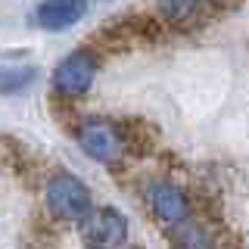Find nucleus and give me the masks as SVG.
Here are the masks:
<instances>
[{
    "label": "nucleus",
    "instance_id": "nucleus-5",
    "mask_svg": "<svg viewBox=\"0 0 249 249\" xmlns=\"http://www.w3.org/2000/svg\"><path fill=\"white\" fill-rule=\"evenodd\" d=\"M146 206H150L153 218L162 228H175L190 218V199L178 184L171 181H153L146 187Z\"/></svg>",
    "mask_w": 249,
    "mask_h": 249
},
{
    "label": "nucleus",
    "instance_id": "nucleus-8",
    "mask_svg": "<svg viewBox=\"0 0 249 249\" xmlns=\"http://www.w3.org/2000/svg\"><path fill=\"white\" fill-rule=\"evenodd\" d=\"M168 233H171V246L175 249H218L215 233L209 231L206 224L193 221V218H187V221L168 228Z\"/></svg>",
    "mask_w": 249,
    "mask_h": 249
},
{
    "label": "nucleus",
    "instance_id": "nucleus-6",
    "mask_svg": "<svg viewBox=\"0 0 249 249\" xmlns=\"http://www.w3.org/2000/svg\"><path fill=\"white\" fill-rule=\"evenodd\" d=\"M84 13H88V0H41L35 10V22L44 31H62L81 22Z\"/></svg>",
    "mask_w": 249,
    "mask_h": 249
},
{
    "label": "nucleus",
    "instance_id": "nucleus-1",
    "mask_svg": "<svg viewBox=\"0 0 249 249\" xmlns=\"http://www.w3.org/2000/svg\"><path fill=\"white\" fill-rule=\"evenodd\" d=\"M47 209L59 221H81L93 209V196L78 175L59 171L47 181Z\"/></svg>",
    "mask_w": 249,
    "mask_h": 249
},
{
    "label": "nucleus",
    "instance_id": "nucleus-7",
    "mask_svg": "<svg viewBox=\"0 0 249 249\" xmlns=\"http://www.w3.org/2000/svg\"><path fill=\"white\" fill-rule=\"evenodd\" d=\"M159 16L175 28H190L199 25L209 13L218 6V0H156Z\"/></svg>",
    "mask_w": 249,
    "mask_h": 249
},
{
    "label": "nucleus",
    "instance_id": "nucleus-9",
    "mask_svg": "<svg viewBox=\"0 0 249 249\" xmlns=\"http://www.w3.org/2000/svg\"><path fill=\"white\" fill-rule=\"evenodd\" d=\"M37 78V69L31 66H13V69H0V93H16L25 90L31 81Z\"/></svg>",
    "mask_w": 249,
    "mask_h": 249
},
{
    "label": "nucleus",
    "instance_id": "nucleus-3",
    "mask_svg": "<svg viewBox=\"0 0 249 249\" xmlns=\"http://www.w3.org/2000/svg\"><path fill=\"white\" fill-rule=\"evenodd\" d=\"M75 140H78V146H81L90 159L106 162V165H109V162H119L124 156V150H128V146H124L122 128L112 124V122H103V119L81 122L75 128Z\"/></svg>",
    "mask_w": 249,
    "mask_h": 249
},
{
    "label": "nucleus",
    "instance_id": "nucleus-4",
    "mask_svg": "<svg viewBox=\"0 0 249 249\" xmlns=\"http://www.w3.org/2000/svg\"><path fill=\"white\" fill-rule=\"evenodd\" d=\"M97 69H100L97 50L81 47V50L69 53L56 66V72H53V88L59 93H66V97H81V93L90 90L93 78H97Z\"/></svg>",
    "mask_w": 249,
    "mask_h": 249
},
{
    "label": "nucleus",
    "instance_id": "nucleus-2",
    "mask_svg": "<svg viewBox=\"0 0 249 249\" xmlns=\"http://www.w3.org/2000/svg\"><path fill=\"white\" fill-rule=\"evenodd\" d=\"M78 233L88 249H122L128 243V218L112 206H100L78 221Z\"/></svg>",
    "mask_w": 249,
    "mask_h": 249
}]
</instances>
